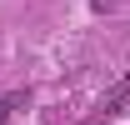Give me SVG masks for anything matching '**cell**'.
<instances>
[{"label":"cell","instance_id":"1","mask_svg":"<svg viewBox=\"0 0 130 125\" xmlns=\"http://www.w3.org/2000/svg\"><path fill=\"white\" fill-rule=\"evenodd\" d=\"M25 100H30V90H10V95H5V100H0V125L10 120V115H15V110L25 105Z\"/></svg>","mask_w":130,"mask_h":125},{"label":"cell","instance_id":"2","mask_svg":"<svg viewBox=\"0 0 130 125\" xmlns=\"http://www.w3.org/2000/svg\"><path fill=\"white\" fill-rule=\"evenodd\" d=\"M120 100H125V80H120V85H115V90H110V100H105V105H100V110H105V115H115V105H120Z\"/></svg>","mask_w":130,"mask_h":125}]
</instances>
